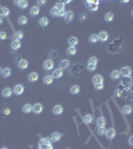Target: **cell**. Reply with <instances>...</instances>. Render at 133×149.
Segmentation results:
<instances>
[{
	"label": "cell",
	"instance_id": "11a10c76",
	"mask_svg": "<svg viewBox=\"0 0 133 149\" xmlns=\"http://www.w3.org/2000/svg\"><path fill=\"white\" fill-rule=\"evenodd\" d=\"M121 2H122V3H127V2H128V0H125V1H121Z\"/></svg>",
	"mask_w": 133,
	"mask_h": 149
},
{
	"label": "cell",
	"instance_id": "ffe728a7",
	"mask_svg": "<svg viewBox=\"0 0 133 149\" xmlns=\"http://www.w3.org/2000/svg\"><path fill=\"white\" fill-rule=\"evenodd\" d=\"M96 123H97L98 127H104V126L106 125V119H105V117H103V116H100V117L97 119Z\"/></svg>",
	"mask_w": 133,
	"mask_h": 149
},
{
	"label": "cell",
	"instance_id": "9c48e42d",
	"mask_svg": "<svg viewBox=\"0 0 133 149\" xmlns=\"http://www.w3.org/2000/svg\"><path fill=\"white\" fill-rule=\"evenodd\" d=\"M63 110H64V108H63V106L60 105V104H57V105H55V106L53 107V113L56 114V115L62 114V113H63Z\"/></svg>",
	"mask_w": 133,
	"mask_h": 149
},
{
	"label": "cell",
	"instance_id": "8992f818",
	"mask_svg": "<svg viewBox=\"0 0 133 149\" xmlns=\"http://www.w3.org/2000/svg\"><path fill=\"white\" fill-rule=\"evenodd\" d=\"M28 66H29V63H28V61L25 60V59H22V60H20V61L18 62V67H19V69H21V70H26V69L28 68Z\"/></svg>",
	"mask_w": 133,
	"mask_h": 149
},
{
	"label": "cell",
	"instance_id": "d590c367",
	"mask_svg": "<svg viewBox=\"0 0 133 149\" xmlns=\"http://www.w3.org/2000/svg\"><path fill=\"white\" fill-rule=\"evenodd\" d=\"M28 6V1H26V0H22V1H19V4H18V7L20 9H25L27 8Z\"/></svg>",
	"mask_w": 133,
	"mask_h": 149
},
{
	"label": "cell",
	"instance_id": "4316f807",
	"mask_svg": "<svg viewBox=\"0 0 133 149\" xmlns=\"http://www.w3.org/2000/svg\"><path fill=\"white\" fill-rule=\"evenodd\" d=\"M120 77H121V74H120L119 71H117V70L112 71V73H111V78H112V80H118V79H120Z\"/></svg>",
	"mask_w": 133,
	"mask_h": 149
},
{
	"label": "cell",
	"instance_id": "ab89813d",
	"mask_svg": "<svg viewBox=\"0 0 133 149\" xmlns=\"http://www.w3.org/2000/svg\"><path fill=\"white\" fill-rule=\"evenodd\" d=\"M106 131H107V129L105 128V126H104V127H98L97 133L102 136V135H105V134H106Z\"/></svg>",
	"mask_w": 133,
	"mask_h": 149
},
{
	"label": "cell",
	"instance_id": "f5cc1de1",
	"mask_svg": "<svg viewBox=\"0 0 133 149\" xmlns=\"http://www.w3.org/2000/svg\"><path fill=\"white\" fill-rule=\"evenodd\" d=\"M9 112H10L9 108H6V111H5V113H6V114H9Z\"/></svg>",
	"mask_w": 133,
	"mask_h": 149
},
{
	"label": "cell",
	"instance_id": "7dc6e473",
	"mask_svg": "<svg viewBox=\"0 0 133 149\" xmlns=\"http://www.w3.org/2000/svg\"><path fill=\"white\" fill-rule=\"evenodd\" d=\"M47 2L45 1V0H38V1H37V4L38 5H45Z\"/></svg>",
	"mask_w": 133,
	"mask_h": 149
},
{
	"label": "cell",
	"instance_id": "7a4b0ae2",
	"mask_svg": "<svg viewBox=\"0 0 133 149\" xmlns=\"http://www.w3.org/2000/svg\"><path fill=\"white\" fill-rule=\"evenodd\" d=\"M43 111V105L41 103H35L34 105H32V112H34L35 114H39Z\"/></svg>",
	"mask_w": 133,
	"mask_h": 149
},
{
	"label": "cell",
	"instance_id": "8d00e7d4",
	"mask_svg": "<svg viewBox=\"0 0 133 149\" xmlns=\"http://www.w3.org/2000/svg\"><path fill=\"white\" fill-rule=\"evenodd\" d=\"M27 22H28V19H27V17H25V16H21V17L18 19V23H19L20 25H26Z\"/></svg>",
	"mask_w": 133,
	"mask_h": 149
},
{
	"label": "cell",
	"instance_id": "d6a6232c",
	"mask_svg": "<svg viewBox=\"0 0 133 149\" xmlns=\"http://www.w3.org/2000/svg\"><path fill=\"white\" fill-rule=\"evenodd\" d=\"M98 5H99V1H94V3L90 5L89 10H90V11H92V12L97 11V10H98Z\"/></svg>",
	"mask_w": 133,
	"mask_h": 149
},
{
	"label": "cell",
	"instance_id": "4fadbf2b",
	"mask_svg": "<svg viewBox=\"0 0 133 149\" xmlns=\"http://www.w3.org/2000/svg\"><path fill=\"white\" fill-rule=\"evenodd\" d=\"M69 66H70L69 60H62V61L60 62V64H59V67H60L61 70H63V69H68Z\"/></svg>",
	"mask_w": 133,
	"mask_h": 149
},
{
	"label": "cell",
	"instance_id": "e0dca14e",
	"mask_svg": "<svg viewBox=\"0 0 133 149\" xmlns=\"http://www.w3.org/2000/svg\"><path fill=\"white\" fill-rule=\"evenodd\" d=\"M1 74H2L3 78H8V77H10V76H11V69H10V68L2 69Z\"/></svg>",
	"mask_w": 133,
	"mask_h": 149
},
{
	"label": "cell",
	"instance_id": "74e56055",
	"mask_svg": "<svg viewBox=\"0 0 133 149\" xmlns=\"http://www.w3.org/2000/svg\"><path fill=\"white\" fill-rule=\"evenodd\" d=\"M76 47H69L68 49H67V54L68 55H70V56H74L75 54H76Z\"/></svg>",
	"mask_w": 133,
	"mask_h": 149
},
{
	"label": "cell",
	"instance_id": "5b68a950",
	"mask_svg": "<svg viewBox=\"0 0 133 149\" xmlns=\"http://www.w3.org/2000/svg\"><path fill=\"white\" fill-rule=\"evenodd\" d=\"M97 37H98V41L106 42V41L108 40V38H109V35H108V33H107V32H105V31H101V32L97 35Z\"/></svg>",
	"mask_w": 133,
	"mask_h": 149
},
{
	"label": "cell",
	"instance_id": "db71d44e",
	"mask_svg": "<svg viewBox=\"0 0 133 149\" xmlns=\"http://www.w3.org/2000/svg\"><path fill=\"white\" fill-rule=\"evenodd\" d=\"M14 3H15L16 5H18V4H19V1H17V0H16V1H14Z\"/></svg>",
	"mask_w": 133,
	"mask_h": 149
},
{
	"label": "cell",
	"instance_id": "bcb514c9",
	"mask_svg": "<svg viewBox=\"0 0 133 149\" xmlns=\"http://www.w3.org/2000/svg\"><path fill=\"white\" fill-rule=\"evenodd\" d=\"M65 14H66V11H65V10H61V11L58 12V17H63V18H64Z\"/></svg>",
	"mask_w": 133,
	"mask_h": 149
},
{
	"label": "cell",
	"instance_id": "7bdbcfd3",
	"mask_svg": "<svg viewBox=\"0 0 133 149\" xmlns=\"http://www.w3.org/2000/svg\"><path fill=\"white\" fill-rule=\"evenodd\" d=\"M39 148L41 149H53L52 144H48V145H39Z\"/></svg>",
	"mask_w": 133,
	"mask_h": 149
},
{
	"label": "cell",
	"instance_id": "5bb4252c",
	"mask_svg": "<svg viewBox=\"0 0 133 149\" xmlns=\"http://www.w3.org/2000/svg\"><path fill=\"white\" fill-rule=\"evenodd\" d=\"M104 82V78L101 76V74H96V76L93 77V83L95 84H103Z\"/></svg>",
	"mask_w": 133,
	"mask_h": 149
},
{
	"label": "cell",
	"instance_id": "f546056e",
	"mask_svg": "<svg viewBox=\"0 0 133 149\" xmlns=\"http://www.w3.org/2000/svg\"><path fill=\"white\" fill-rule=\"evenodd\" d=\"M22 110H23L24 113H30V112L32 111V105H31L30 103H26V104L23 106Z\"/></svg>",
	"mask_w": 133,
	"mask_h": 149
},
{
	"label": "cell",
	"instance_id": "8fae6325",
	"mask_svg": "<svg viewBox=\"0 0 133 149\" xmlns=\"http://www.w3.org/2000/svg\"><path fill=\"white\" fill-rule=\"evenodd\" d=\"M131 84H132V80H131V78H129V77H124V79L121 81V86L126 87V88L130 87Z\"/></svg>",
	"mask_w": 133,
	"mask_h": 149
},
{
	"label": "cell",
	"instance_id": "2e32d148",
	"mask_svg": "<svg viewBox=\"0 0 133 149\" xmlns=\"http://www.w3.org/2000/svg\"><path fill=\"white\" fill-rule=\"evenodd\" d=\"M61 137H62L61 133H59V132H53L50 139H51L53 142H57V141H59V140L61 139Z\"/></svg>",
	"mask_w": 133,
	"mask_h": 149
},
{
	"label": "cell",
	"instance_id": "9f6ffc18",
	"mask_svg": "<svg viewBox=\"0 0 133 149\" xmlns=\"http://www.w3.org/2000/svg\"><path fill=\"white\" fill-rule=\"evenodd\" d=\"M1 72H2V68L0 67V74H1Z\"/></svg>",
	"mask_w": 133,
	"mask_h": 149
},
{
	"label": "cell",
	"instance_id": "9a60e30c",
	"mask_svg": "<svg viewBox=\"0 0 133 149\" xmlns=\"http://www.w3.org/2000/svg\"><path fill=\"white\" fill-rule=\"evenodd\" d=\"M68 43H69L70 47H75V46H77V45H78V43H79V40H78L76 37L72 36V37H70V38H69V40H68Z\"/></svg>",
	"mask_w": 133,
	"mask_h": 149
},
{
	"label": "cell",
	"instance_id": "30bf717a",
	"mask_svg": "<svg viewBox=\"0 0 133 149\" xmlns=\"http://www.w3.org/2000/svg\"><path fill=\"white\" fill-rule=\"evenodd\" d=\"M73 18H74V13H73L72 11L66 12V14H65V16H64V20H65V22H67V23L71 22V21L73 20Z\"/></svg>",
	"mask_w": 133,
	"mask_h": 149
},
{
	"label": "cell",
	"instance_id": "ee69618b",
	"mask_svg": "<svg viewBox=\"0 0 133 149\" xmlns=\"http://www.w3.org/2000/svg\"><path fill=\"white\" fill-rule=\"evenodd\" d=\"M58 12H59V11H58L55 7H53V8L51 9V11H50V13H51L52 16H58Z\"/></svg>",
	"mask_w": 133,
	"mask_h": 149
},
{
	"label": "cell",
	"instance_id": "836d02e7",
	"mask_svg": "<svg viewBox=\"0 0 133 149\" xmlns=\"http://www.w3.org/2000/svg\"><path fill=\"white\" fill-rule=\"evenodd\" d=\"M98 42V37L96 34H92L90 37H89V43L90 44H96Z\"/></svg>",
	"mask_w": 133,
	"mask_h": 149
},
{
	"label": "cell",
	"instance_id": "6f0895ef",
	"mask_svg": "<svg viewBox=\"0 0 133 149\" xmlns=\"http://www.w3.org/2000/svg\"><path fill=\"white\" fill-rule=\"evenodd\" d=\"M1 149H8V148H7V147H2Z\"/></svg>",
	"mask_w": 133,
	"mask_h": 149
},
{
	"label": "cell",
	"instance_id": "277c9868",
	"mask_svg": "<svg viewBox=\"0 0 133 149\" xmlns=\"http://www.w3.org/2000/svg\"><path fill=\"white\" fill-rule=\"evenodd\" d=\"M13 93L16 95V96H20L24 93V86L23 85H16L14 87V90H13Z\"/></svg>",
	"mask_w": 133,
	"mask_h": 149
},
{
	"label": "cell",
	"instance_id": "52a82bcc",
	"mask_svg": "<svg viewBox=\"0 0 133 149\" xmlns=\"http://www.w3.org/2000/svg\"><path fill=\"white\" fill-rule=\"evenodd\" d=\"M106 137L108 138V139H113L115 136H116V130L114 129V128H110V129H107V131H106Z\"/></svg>",
	"mask_w": 133,
	"mask_h": 149
},
{
	"label": "cell",
	"instance_id": "816d5d0a",
	"mask_svg": "<svg viewBox=\"0 0 133 149\" xmlns=\"http://www.w3.org/2000/svg\"><path fill=\"white\" fill-rule=\"evenodd\" d=\"M2 22H3V18H2V16H0V25L2 24Z\"/></svg>",
	"mask_w": 133,
	"mask_h": 149
},
{
	"label": "cell",
	"instance_id": "484cf974",
	"mask_svg": "<svg viewBox=\"0 0 133 149\" xmlns=\"http://www.w3.org/2000/svg\"><path fill=\"white\" fill-rule=\"evenodd\" d=\"M0 14H1V16L3 17V16H8L9 14H10V10L8 9V8H6V7H0Z\"/></svg>",
	"mask_w": 133,
	"mask_h": 149
},
{
	"label": "cell",
	"instance_id": "4dcf8cb0",
	"mask_svg": "<svg viewBox=\"0 0 133 149\" xmlns=\"http://www.w3.org/2000/svg\"><path fill=\"white\" fill-rule=\"evenodd\" d=\"M52 140L50 138H41L40 141H39V145H48V144H51Z\"/></svg>",
	"mask_w": 133,
	"mask_h": 149
},
{
	"label": "cell",
	"instance_id": "44dd1931",
	"mask_svg": "<svg viewBox=\"0 0 133 149\" xmlns=\"http://www.w3.org/2000/svg\"><path fill=\"white\" fill-rule=\"evenodd\" d=\"M39 24L41 27H46L49 24V19L47 17H42L39 19Z\"/></svg>",
	"mask_w": 133,
	"mask_h": 149
},
{
	"label": "cell",
	"instance_id": "ba28073f",
	"mask_svg": "<svg viewBox=\"0 0 133 149\" xmlns=\"http://www.w3.org/2000/svg\"><path fill=\"white\" fill-rule=\"evenodd\" d=\"M38 79H39V74H38L36 72H32V73L29 74V76H28V80H29V82H31V83L37 82Z\"/></svg>",
	"mask_w": 133,
	"mask_h": 149
},
{
	"label": "cell",
	"instance_id": "680465c9",
	"mask_svg": "<svg viewBox=\"0 0 133 149\" xmlns=\"http://www.w3.org/2000/svg\"><path fill=\"white\" fill-rule=\"evenodd\" d=\"M39 149H41V148H39Z\"/></svg>",
	"mask_w": 133,
	"mask_h": 149
},
{
	"label": "cell",
	"instance_id": "c3c4849f",
	"mask_svg": "<svg viewBox=\"0 0 133 149\" xmlns=\"http://www.w3.org/2000/svg\"><path fill=\"white\" fill-rule=\"evenodd\" d=\"M79 19H80L81 21H84V20H86V19H87V16H86V14H81V15H80V17H79Z\"/></svg>",
	"mask_w": 133,
	"mask_h": 149
},
{
	"label": "cell",
	"instance_id": "f35d334b",
	"mask_svg": "<svg viewBox=\"0 0 133 149\" xmlns=\"http://www.w3.org/2000/svg\"><path fill=\"white\" fill-rule=\"evenodd\" d=\"M98 62H99V60H98V58H96V57H91V58L88 60V64L95 65V66H97Z\"/></svg>",
	"mask_w": 133,
	"mask_h": 149
},
{
	"label": "cell",
	"instance_id": "7c38bea8",
	"mask_svg": "<svg viewBox=\"0 0 133 149\" xmlns=\"http://www.w3.org/2000/svg\"><path fill=\"white\" fill-rule=\"evenodd\" d=\"M63 74H64V73H63V70H61V69L59 68V69H57V70L54 71L52 77H53V79H60V78L63 76Z\"/></svg>",
	"mask_w": 133,
	"mask_h": 149
},
{
	"label": "cell",
	"instance_id": "681fc988",
	"mask_svg": "<svg viewBox=\"0 0 133 149\" xmlns=\"http://www.w3.org/2000/svg\"><path fill=\"white\" fill-rule=\"evenodd\" d=\"M132 138H133V136H132V135H130V136H129V138H128V143H129V145H130V146H132V145H133Z\"/></svg>",
	"mask_w": 133,
	"mask_h": 149
},
{
	"label": "cell",
	"instance_id": "6da1fadb",
	"mask_svg": "<svg viewBox=\"0 0 133 149\" xmlns=\"http://www.w3.org/2000/svg\"><path fill=\"white\" fill-rule=\"evenodd\" d=\"M119 72L123 77H129V78L131 77V74H132V70L130 67H123Z\"/></svg>",
	"mask_w": 133,
	"mask_h": 149
},
{
	"label": "cell",
	"instance_id": "ac0fdd59",
	"mask_svg": "<svg viewBox=\"0 0 133 149\" xmlns=\"http://www.w3.org/2000/svg\"><path fill=\"white\" fill-rule=\"evenodd\" d=\"M12 94H13V92H12V90L9 89V88H5V89L2 91V96H3L4 98H10V97L12 96Z\"/></svg>",
	"mask_w": 133,
	"mask_h": 149
},
{
	"label": "cell",
	"instance_id": "f1b7e54d",
	"mask_svg": "<svg viewBox=\"0 0 133 149\" xmlns=\"http://www.w3.org/2000/svg\"><path fill=\"white\" fill-rule=\"evenodd\" d=\"M104 19H105V21H106V22H112V21H113V19H114V14H113L112 12H108V13H106V14H105Z\"/></svg>",
	"mask_w": 133,
	"mask_h": 149
},
{
	"label": "cell",
	"instance_id": "f6af8a7d",
	"mask_svg": "<svg viewBox=\"0 0 133 149\" xmlns=\"http://www.w3.org/2000/svg\"><path fill=\"white\" fill-rule=\"evenodd\" d=\"M6 38H7V34L5 32H3V31L0 32V40H5Z\"/></svg>",
	"mask_w": 133,
	"mask_h": 149
},
{
	"label": "cell",
	"instance_id": "60d3db41",
	"mask_svg": "<svg viewBox=\"0 0 133 149\" xmlns=\"http://www.w3.org/2000/svg\"><path fill=\"white\" fill-rule=\"evenodd\" d=\"M96 67H97V66H95V65L88 64V65H87V70H88L89 72H93V71H95V70H96Z\"/></svg>",
	"mask_w": 133,
	"mask_h": 149
},
{
	"label": "cell",
	"instance_id": "3957f363",
	"mask_svg": "<svg viewBox=\"0 0 133 149\" xmlns=\"http://www.w3.org/2000/svg\"><path fill=\"white\" fill-rule=\"evenodd\" d=\"M43 67H44V69H45L46 71L52 70L53 67H54V62H53V60H51V59L46 60V61L44 62V64H43Z\"/></svg>",
	"mask_w": 133,
	"mask_h": 149
},
{
	"label": "cell",
	"instance_id": "e575fe53",
	"mask_svg": "<svg viewBox=\"0 0 133 149\" xmlns=\"http://www.w3.org/2000/svg\"><path fill=\"white\" fill-rule=\"evenodd\" d=\"M14 37H15V40L20 41V40H22V39L24 38V33H23L22 31H18V32H16V33H15Z\"/></svg>",
	"mask_w": 133,
	"mask_h": 149
},
{
	"label": "cell",
	"instance_id": "83f0119b",
	"mask_svg": "<svg viewBox=\"0 0 133 149\" xmlns=\"http://www.w3.org/2000/svg\"><path fill=\"white\" fill-rule=\"evenodd\" d=\"M70 93H71L72 95H77V94H79V93H80V87L77 86V85L72 86L71 89H70Z\"/></svg>",
	"mask_w": 133,
	"mask_h": 149
},
{
	"label": "cell",
	"instance_id": "d4e9b609",
	"mask_svg": "<svg viewBox=\"0 0 133 149\" xmlns=\"http://www.w3.org/2000/svg\"><path fill=\"white\" fill-rule=\"evenodd\" d=\"M11 47L13 50H18L21 48V42L18 41V40H14L12 43H11Z\"/></svg>",
	"mask_w": 133,
	"mask_h": 149
},
{
	"label": "cell",
	"instance_id": "603a6c76",
	"mask_svg": "<svg viewBox=\"0 0 133 149\" xmlns=\"http://www.w3.org/2000/svg\"><path fill=\"white\" fill-rule=\"evenodd\" d=\"M53 77L52 76H50V74H48V76H45L44 78H43V83L45 84V85H51L52 83H53Z\"/></svg>",
	"mask_w": 133,
	"mask_h": 149
},
{
	"label": "cell",
	"instance_id": "f907efd6",
	"mask_svg": "<svg viewBox=\"0 0 133 149\" xmlns=\"http://www.w3.org/2000/svg\"><path fill=\"white\" fill-rule=\"evenodd\" d=\"M72 1H71V0H65V1H62V3L65 5V4H69V3H71Z\"/></svg>",
	"mask_w": 133,
	"mask_h": 149
},
{
	"label": "cell",
	"instance_id": "cb8c5ba5",
	"mask_svg": "<svg viewBox=\"0 0 133 149\" xmlns=\"http://www.w3.org/2000/svg\"><path fill=\"white\" fill-rule=\"evenodd\" d=\"M39 13H40V8H39V6H33V7L30 9V14H31L32 16H37Z\"/></svg>",
	"mask_w": 133,
	"mask_h": 149
},
{
	"label": "cell",
	"instance_id": "d6986e66",
	"mask_svg": "<svg viewBox=\"0 0 133 149\" xmlns=\"http://www.w3.org/2000/svg\"><path fill=\"white\" fill-rule=\"evenodd\" d=\"M122 110H123V113H124L125 115H129V114L132 113V106L129 105V104L124 105L123 108H122Z\"/></svg>",
	"mask_w": 133,
	"mask_h": 149
},
{
	"label": "cell",
	"instance_id": "7402d4cb",
	"mask_svg": "<svg viewBox=\"0 0 133 149\" xmlns=\"http://www.w3.org/2000/svg\"><path fill=\"white\" fill-rule=\"evenodd\" d=\"M93 120H94V118H93V116H92L91 114H86V115L83 117V121H84L86 124H91V123L93 122Z\"/></svg>",
	"mask_w": 133,
	"mask_h": 149
},
{
	"label": "cell",
	"instance_id": "1f68e13d",
	"mask_svg": "<svg viewBox=\"0 0 133 149\" xmlns=\"http://www.w3.org/2000/svg\"><path fill=\"white\" fill-rule=\"evenodd\" d=\"M58 11H61V10H65V5L62 3V1H58L56 4H55V6H54Z\"/></svg>",
	"mask_w": 133,
	"mask_h": 149
},
{
	"label": "cell",
	"instance_id": "b9f144b4",
	"mask_svg": "<svg viewBox=\"0 0 133 149\" xmlns=\"http://www.w3.org/2000/svg\"><path fill=\"white\" fill-rule=\"evenodd\" d=\"M94 88H95V90H97V91H101V90H103L104 85H103V84H95Z\"/></svg>",
	"mask_w": 133,
	"mask_h": 149
}]
</instances>
